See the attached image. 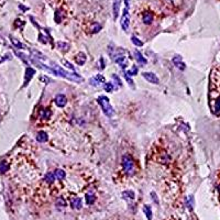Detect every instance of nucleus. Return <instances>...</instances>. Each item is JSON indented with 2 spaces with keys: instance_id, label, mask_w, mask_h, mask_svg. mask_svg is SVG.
I'll return each mask as SVG.
<instances>
[{
  "instance_id": "nucleus-1",
  "label": "nucleus",
  "mask_w": 220,
  "mask_h": 220,
  "mask_svg": "<svg viewBox=\"0 0 220 220\" xmlns=\"http://www.w3.org/2000/svg\"><path fill=\"white\" fill-rule=\"evenodd\" d=\"M52 68L54 70V75L61 76V77H63V78H66V79L72 81H76V83L83 81V78H81V75H78L77 73H68V72L64 70L62 67H59V66L55 65V64H54V66H53Z\"/></svg>"
},
{
  "instance_id": "nucleus-2",
  "label": "nucleus",
  "mask_w": 220,
  "mask_h": 220,
  "mask_svg": "<svg viewBox=\"0 0 220 220\" xmlns=\"http://www.w3.org/2000/svg\"><path fill=\"white\" fill-rule=\"evenodd\" d=\"M97 101L100 105V107L102 108V111H104V113L106 116L109 117V118L115 116V110L111 107V105L109 102V99L107 98L106 96H99Z\"/></svg>"
},
{
  "instance_id": "nucleus-3",
  "label": "nucleus",
  "mask_w": 220,
  "mask_h": 220,
  "mask_svg": "<svg viewBox=\"0 0 220 220\" xmlns=\"http://www.w3.org/2000/svg\"><path fill=\"white\" fill-rule=\"evenodd\" d=\"M122 167L123 171L126 172L128 175H133L134 174V162L132 160V157L130 156L129 154H126L122 156Z\"/></svg>"
},
{
  "instance_id": "nucleus-4",
  "label": "nucleus",
  "mask_w": 220,
  "mask_h": 220,
  "mask_svg": "<svg viewBox=\"0 0 220 220\" xmlns=\"http://www.w3.org/2000/svg\"><path fill=\"white\" fill-rule=\"evenodd\" d=\"M129 24H130V16H129L128 8H124L122 12V17L120 19V25L123 31H127L129 29Z\"/></svg>"
},
{
  "instance_id": "nucleus-5",
  "label": "nucleus",
  "mask_w": 220,
  "mask_h": 220,
  "mask_svg": "<svg viewBox=\"0 0 220 220\" xmlns=\"http://www.w3.org/2000/svg\"><path fill=\"white\" fill-rule=\"evenodd\" d=\"M143 78L146 79V81L151 83V84H154V85H159L160 84V79H159V77H157L154 73H151V72H144L143 74Z\"/></svg>"
},
{
  "instance_id": "nucleus-6",
  "label": "nucleus",
  "mask_w": 220,
  "mask_h": 220,
  "mask_svg": "<svg viewBox=\"0 0 220 220\" xmlns=\"http://www.w3.org/2000/svg\"><path fill=\"white\" fill-rule=\"evenodd\" d=\"M102 83H105V77L102 75H100V74L94 76V77H92L89 79V84L92 86H98V85L102 84Z\"/></svg>"
},
{
  "instance_id": "nucleus-7",
  "label": "nucleus",
  "mask_w": 220,
  "mask_h": 220,
  "mask_svg": "<svg viewBox=\"0 0 220 220\" xmlns=\"http://www.w3.org/2000/svg\"><path fill=\"white\" fill-rule=\"evenodd\" d=\"M66 102H67V99H66V97H65V95H63V94H59V95L56 96V98H55V104L57 105L59 108H63V107H65Z\"/></svg>"
},
{
  "instance_id": "nucleus-8",
  "label": "nucleus",
  "mask_w": 220,
  "mask_h": 220,
  "mask_svg": "<svg viewBox=\"0 0 220 220\" xmlns=\"http://www.w3.org/2000/svg\"><path fill=\"white\" fill-rule=\"evenodd\" d=\"M120 5H121V0H113V5H112V13H113V18H115V19H117L118 16H119Z\"/></svg>"
},
{
  "instance_id": "nucleus-9",
  "label": "nucleus",
  "mask_w": 220,
  "mask_h": 220,
  "mask_svg": "<svg viewBox=\"0 0 220 220\" xmlns=\"http://www.w3.org/2000/svg\"><path fill=\"white\" fill-rule=\"evenodd\" d=\"M113 58H115V62L119 64L122 68H126V67H127V64H128L127 57H124L123 55H118V56H116V57H113Z\"/></svg>"
},
{
  "instance_id": "nucleus-10",
  "label": "nucleus",
  "mask_w": 220,
  "mask_h": 220,
  "mask_svg": "<svg viewBox=\"0 0 220 220\" xmlns=\"http://www.w3.org/2000/svg\"><path fill=\"white\" fill-rule=\"evenodd\" d=\"M35 74V70L31 68V67H28L25 70V81H24V86L28 85V83L30 81V79L33 77V75Z\"/></svg>"
},
{
  "instance_id": "nucleus-11",
  "label": "nucleus",
  "mask_w": 220,
  "mask_h": 220,
  "mask_svg": "<svg viewBox=\"0 0 220 220\" xmlns=\"http://www.w3.org/2000/svg\"><path fill=\"white\" fill-rule=\"evenodd\" d=\"M173 63L177 68H180V70H185V64L182 62V57L178 56V55H176L175 57H173Z\"/></svg>"
},
{
  "instance_id": "nucleus-12",
  "label": "nucleus",
  "mask_w": 220,
  "mask_h": 220,
  "mask_svg": "<svg viewBox=\"0 0 220 220\" xmlns=\"http://www.w3.org/2000/svg\"><path fill=\"white\" fill-rule=\"evenodd\" d=\"M86 59H87L86 54L83 52H79L77 55H76L75 62H76V64H78V65H84L85 62H86Z\"/></svg>"
},
{
  "instance_id": "nucleus-13",
  "label": "nucleus",
  "mask_w": 220,
  "mask_h": 220,
  "mask_svg": "<svg viewBox=\"0 0 220 220\" xmlns=\"http://www.w3.org/2000/svg\"><path fill=\"white\" fill-rule=\"evenodd\" d=\"M142 21L145 24H151L153 22V14L151 12H145L142 16Z\"/></svg>"
},
{
  "instance_id": "nucleus-14",
  "label": "nucleus",
  "mask_w": 220,
  "mask_h": 220,
  "mask_svg": "<svg viewBox=\"0 0 220 220\" xmlns=\"http://www.w3.org/2000/svg\"><path fill=\"white\" fill-rule=\"evenodd\" d=\"M70 206L74 209H81L83 207V203H81V198H73L70 200Z\"/></svg>"
},
{
  "instance_id": "nucleus-15",
  "label": "nucleus",
  "mask_w": 220,
  "mask_h": 220,
  "mask_svg": "<svg viewBox=\"0 0 220 220\" xmlns=\"http://www.w3.org/2000/svg\"><path fill=\"white\" fill-rule=\"evenodd\" d=\"M47 139H49V138H47V133L44 132V131H40V132H38V134H36V140H38V142H40V143L46 142Z\"/></svg>"
},
{
  "instance_id": "nucleus-16",
  "label": "nucleus",
  "mask_w": 220,
  "mask_h": 220,
  "mask_svg": "<svg viewBox=\"0 0 220 220\" xmlns=\"http://www.w3.org/2000/svg\"><path fill=\"white\" fill-rule=\"evenodd\" d=\"M54 176H55V178H57L58 180H62L65 178V176H66V173L64 172L63 169H56L55 172H54Z\"/></svg>"
},
{
  "instance_id": "nucleus-17",
  "label": "nucleus",
  "mask_w": 220,
  "mask_h": 220,
  "mask_svg": "<svg viewBox=\"0 0 220 220\" xmlns=\"http://www.w3.org/2000/svg\"><path fill=\"white\" fill-rule=\"evenodd\" d=\"M134 56H135V59L138 61V63H141V64L146 63V59L143 57V55H142L139 51H134Z\"/></svg>"
},
{
  "instance_id": "nucleus-18",
  "label": "nucleus",
  "mask_w": 220,
  "mask_h": 220,
  "mask_svg": "<svg viewBox=\"0 0 220 220\" xmlns=\"http://www.w3.org/2000/svg\"><path fill=\"white\" fill-rule=\"evenodd\" d=\"M143 211H144L145 216L148 217V220H152V209H151V206L145 205L144 207H143Z\"/></svg>"
},
{
  "instance_id": "nucleus-19",
  "label": "nucleus",
  "mask_w": 220,
  "mask_h": 220,
  "mask_svg": "<svg viewBox=\"0 0 220 220\" xmlns=\"http://www.w3.org/2000/svg\"><path fill=\"white\" fill-rule=\"evenodd\" d=\"M122 197H123L124 199H134L135 195H134V191H123V193H122Z\"/></svg>"
},
{
  "instance_id": "nucleus-20",
  "label": "nucleus",
  "mask_w": 220,
  "mask_h": 220,
  "mask_svg": "<svg viewBox=\"0 0 220 220\" xmlns=\"http://www.w3.org/2000/svg\"><path fill=\"white\" fill-rule=\"evenodd\" d=\"M54 180H55V176H54V174L50 173V172H49V173H46L45 177H44V180L46 182L47 184H53Z\"/></svg>"
},
{
  "instance_id": "nucleus-21",
  "label": "nucleus",
  "mask_w": 220,
  "mask_h": 220,
  "mask_svg": "<svg viewBox=\"0 0 220 220\" xmlns=\"http://www.w3.org/2000/svg\"><path fill=\"white\" fill-rule=\"evenodd\" d=\"M85 198H86V203L88 205H92L95 202V195H94L93 193H87Z\"/></svg>"
},
{
  "instance_id": "nucleus-22",
  "label": "nucleus",
  "mask_w": 220,
  "mask_h": 220,
  "mask_svg": "<svg viewBox=\"0 0 220 220\" xmlns=\"http://www.w3.org/2000/svg\"><path fill=\"white\" fill-rule=\"evenodd\" d=\"M10 39H11L12 44H13V45H14L16 47H18V49H25V46H24L23 44H22V43H20V42H19L17 39L12 38V36H10Z\"/></svg>"
},
{
  "instance_id": "nucleus-23",
  "label": "nucleus",
  "mask_w": 220,
  "mask_h": 220,
  "mask_svg": "<svg viewBox=\"0 0 220 220\" xmlns=\"http://www.w3.org/2000/svg\"><path fill=\"white\" fill-rule=\"evenodd\" d=\"M131 41H132V43H133L135 46L141 47L142 45H143V42H142V41H140L139 39H138L137 36H134V35L132 36V38H131Z\"/></svg>"
},
{
  "instance_id": "nucleus-24",
  "label": "nucleus",
  "mask_w": 220,
  "mask_h": 220,
  "mask_svg": "<svg viewBox=\"0 0 220 220\" xmlns=\"http://www.w3.org/2000/svg\"><path fill=\"white\" fill-rule=\"evenodd\" d=\"M104 89L107 92V93H111L112 90H113V85H112V83H106L104 85Z\"/></svg>"
},
{
  "instance_id": "nucleus-25",
  "label": "nucleus",
  "mask_w": 220,
  "mask_h": 220,
  "mask_svg": "<svg viewBox=\"0 0 220 220\" xmlns=\"http://www.w3.org/2000/svg\"><path fill=\"white\" fill-rule=\"evenodd\" d=\"M138 74V67L137 66H132V68L130 70H128L127 73H126V75H129V76H134Z\"/></svg>"
},
{
  "instance_id": "nucleus-26",
  "label": "nucleus",
  "mask_w": 220,
  "mask_h": 220,
  "mask_svg": "<svg viewBox=\"0 0 220 220\" xmlns=\"http://www.w3.org/2000/svg\"><path fill=\"white\" fill-rule=\"evenodd\" d=\"M62 63H63L64 65H65V66H66V67H67V68H68V70H73V72H74V73H76V70H75V67H74V66H73V65H72V64H70V62H67V61H66V59H62Z\"/></svg>"
},
{
  "instance_id": "nucleus-27",
  "label": "nucleus",
  "mask_w": 220,
  "mask_h": 220,
  "mask_svg": "<svg viewBox=\"0 0 220 220\" xmlns=\"http://www.w3.org/2000/svg\"><path fill=\"white\" fill-rule=\"evenodd\" d=\"M112 79L115 81V83H116V84H117V85H118V86H120V87L122 86L121 79H120V78H119V77H118V76H117L116 74H112Z\"/></svg>"
},
{
  "instance_id": "nucleus-28",
  "label": "nucleus",
  "mask_w": 220,
  "mask_h": 220,
  "mask_svg": "<svg viewBox=\"0 0 220 220\" xmlns=\"http://www.w3.org/2000/svg\"><path fill=\"white\" fill-rule=\"evenodd\" d=\"M0 171L2 173H5V172L8 171V165H7L6 162H0Z\"/></svg>"
},
{
  "instance_id": "nucleus-29",
  "label": "nucleus",
  "mask_w": 220,
  "mask_h": 220,
  "mask_svg": "<svg viewBox=\"0 0 220 220\" xmlns=\"http://www.w3.org/2000/svg\"><path fill=\"white\" fill-rule=\"evenodd\" d=\"M56 205H57L58 207H65L66 203H65V200H64L63 198H58L57 202H56Z\"/></svg>"
},
{
  "instance_id": "nucleus-30",
  "label": "nucleus",
  "mask_w": 220,
  "mask_h": 220,
  "mask_svg": "<svg viewBox=\"0 0 220 220\" xmlns=\"http://www.w3.org/2000/svg\"><path fill=\"white\" fill-rule=\"evenodd\" d=\"M100 30H101V25L97 23V24H95V27H93V29H92V32H93V33H98Z\"/></svg>"
},
{
  "instance_id": "nucleus-31",
  "label": "nucleus",
  "mask_w": 220,
  "mask_h": 220,
  "mask_svg": "<svg viewBox=\"0 0 220 220\" xmlns=\"http://www.w3.org/2000/svg\"><path fill=\"white\" fill-rule=\"evenodd\" d=\"M57 46L61 47V49H64V50H66V49H68V44L67 43H64V42H58L57 43Z\"/></svg>"
},
{
  "instance_id": "nucleus-32",
  "label": "nucleus",
  "mask_w": 220,
  "mask_h": 220,
  "mask_svg": "<svg viewBox=\"0 0 220 220\" xmlns=\"http://www.w3.org/2000/svg\"><path fill=\"white\" fill-rule=\"evenodd\" d=\"M51 110L50 109H46V110H44V115H43V118L44 119H49L50 118V116H51Z\"/></svg>"
},
{
  "instance_id": "nucleus-33",
  "label": "nucleus",
  "mask_w": 220,
  "mask_h": 220,
  "mask_svg": "<svg viewBox=\"0 0 220 220\" xmlns=\"http://www.w3.org/2000/svg\"><path fill=\"white\" fill-rule=\"evenodd\" d=\"M99 70H104L105 68V62H104V58H100L99 59Z\"/></svg>"
},
{
  "instance_id": "nucleus-34",
  "label": "nucleus",
  "mask_w": 220,
  "mask_h": 220,
  "mask_svg": "<svg viewBox=\"0 0 220 220\" xmlns=\"http://www.w3.org/2000/svg\"><path fill=\"white\" fill-rule=\"evenodd\" d=\"M124 78H126V81H127L128 83H129V84L131 85V86L133 87V81H132V79H131V78H130L129 76H128V75H124Z\"/></svg>"
},
{
  "instance_id": "nucleus-35",
  "label": "nucleus",
  "mask_w": 220,
  "mask_h": 220,
  "mask_svg": "<svg viewBox=\"0 0 220 220\" xmlns=\"http://www.w3.org/2000/svg\"><path fill=\"white\" fill-rule=\"evenodd\" d=\"M39 39H40V41H42L43 43H46V39H45L43 35H40V36H39Z\"/></svg>"
},
{
  "instance_id": "nucleus-36",
  "label": "nucleus",
  "mask_w": 220,
  "mask_h": 220,
  "mask_svg": "<svg viewBox=\"0 0 220 220\" xmlns=\"http://www.w3.org/2000/svg\"><path fill=\"white\" fill-rule=\"evenodd\" d=\"M129 2H130V0H124V3H126V8H128V6H129Z\"/></svg>"
}]
</instances>
